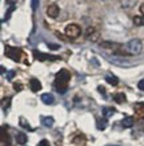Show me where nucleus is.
<instances>
[{
  "instance_id": "4be33fe9",
  "label": "nucleus",
  "mask_w": 144,
  "mask_h": 146,
  "mask_svg": "<svg viewBox=\"0 0 144 146\" xmlns=\"http://www.w3.org/2000/svg\"><path fill=\"white\" fill-rule=\"evenodd\" d=\"M37 146H49V142L47 139H41V141L37 143Z\"/></svg>"
},
{
  "instance_id": "1a4fd4ad",
  "label": "nucleus",
  "mask_w": 144,
  "mask_h": 146,
  "mask_svg": "<svg viewBox=\"0 0 144 146\" xmlns=\"http://www.w3.org/2000/svg\"><path fill=\"white\" fill-rule=\"evenodd\" d=\"M16 141H18V143H20V145H26L27 141H28V137H27V134H24V133H19L18 135H16Z\"/></svg>"
},
{
  "instance_id": "2eb2a0df",
  "label": "nucleus",
  "mask_w": 144,
  "mask_h": 146,
  "mask_svg": "<svg viewBox=\"0 0 144 146\" xmlns=\"http://www.w3.org/2000/svg\"><path fill=\"white\" fill-rule=\"evenodd\" d=\"M107 127V118L104 119H97V129L99 130H105Z\"/></svg>"
},
{
  "instance_id": "0eeeda50",
  "label": "nucleus",
  "mask_w": 144,
  "mask_h": 146,
  "mask_svg": "<svg viewBox=\"0 0 144 146\" xmlns=\"http://www.w3.org/2000/svg\"><path fill=\"white\" fill-rule=\"evenodd\" d=\"M30 86H31V90L34 91V93H37L40 89H41V83H40V80H37V79H31V82H30Z\"/></svg>"
},
{
  "instance_id": "f257e3e1",
  "label": "nucleus",
  "mask_w": 144,
  "mask_h": 146,
  "mask_svg": "<svg viewBox=\"0 0 144 146\" xmlns=\"http://www.w3.org/2000/svg\"><path fill=\"white\" fill-rule=\"evenodd\" d=\"M70 79H71V74L68 70H60L57 72L56 78H55V87H56L57 93H60V94L66 93Z\"/></svg>"
},
{
  "instance_id": "6ab92c4d",
  "label": "nucleus",
  "mask_w": 144,
  "mask_h": 146,
  "mask_svg": "<svg viewBox=\"0 0 144 146\" xmlns=\"http://www.w3.org/2000/svg\"><path fill=\"white\" fill-rule=\"evenodd\" d=\"M37 7H39V0H31V8L34 11H36Z\"/></svg>"
},
{
  "instance_id": "412c9836",
  "label": "nucleus",
  "mask_w": 144,
  "mask_h": 146,
  "mask_svg": "<svg viewBox=\"0 0 144 146\" xmlns=\"http://www.w3.org/2000/svg\"><path fill=\"white\" fill-rule=\"evenodd\" d=\"M15 74H16V72H15V71H13V70L8 71V72H7V79H8V80L13 79V76H15Z\"/></svg>"
},
{
  "instance_id": "cd10ccee",
  "label": "nucleus",
  "mask_w": 144,
  "mask_h": 146,
  "mask_svg": "<svg viewBox=\"0 0 144 146\" xmlns=\"http://www.w3.org/2000/svg\"><path fill=\"white\" fill-rule=\"evenodd\" d=\"M140 12L143 13V16H144V4H141V5H140Z\"/></svg>"
},
{
  "instance_id": "b1692460",
  "label": "nucleus",
  "mask_w": 144,
  "mask_h": 146,
  "mask_svg": "<svg viewBox=\"0 0 144 146\" xmlns=\"http://www.w3.org/2000/svg\"><path fill=\"white\" fill-rule=\"evenodd\" d=\"M137 87H139L141 91H144V79H141L139 83H137Z\"/></svg>"
},
{
  "instance_id": "dca6fc26",
  "label": "nucleus",
  "mask_w": 144,
  "mask_h": 146,
  "mask_svg": "<svg viewBox=\"0 0 144 146\" xmlns=\"http://www.w3.org/2000/svg\"><path fill=\"white\" fill-rule=\"evenodd\" d=\"M115 101L118 102V103H123V102H126V95H124V94H116V95H115Z\"/></svg>"
},
{
  "instance_id": "4468645a",
  "label": "nucleus",
  "mask_w": 144,
  "mask_h": 146,
  "mask_svg": "<svg viewBox=\"0 0 144 146\" xmlns=\"http://www.w3.org/2000/svg\"><path fill=\"white\" fill-rule=\"evenodd\" d=\"M114 113H115V109H111V107H104V109H103V115H104V118H107V119H108Z\"/></svg>"
},
{
  "instance_id": "bb28decb",
  "label": "nucleus",
  "mask_w": 144,
  "mask_h": 146,
  "mask_svg": "<svg viewBox=\"0 0 144 146\" xmlns=\"http://www.w3.org/2000/svg\"><path fill=\"white\" fill-rule=\"evenodd\" d=\"M97 90H99V91H100V93L103 94V95H105V90H104V87H101V86H99V89H97Z\"/></svg>"
},
{
  "instance_id": "393cba45",
  "label": "nucleus",
  "mask_w": 144,
  "mask_h": 146,
  "mask_svg": "<svg viewBox=\"0 0 144 146\" xmlns=\"http://www.w3.org/2000/svg\"><path fill=\"white\" fill-rule=\"evenodd\" d=\"M13 9H15V7L12 5V7H11V8H9L8 11H7V13H5V19H8V18H9V15H11V12H12Z\"/></svg>"
},
{
  "instance_id": "9b49d317",
  "label": "nucleus",
  "mask_w": 144,
  "mask_h": 146,
  "mask_svg": "<svg viewBox=\"0 0 144 146\" xmlns=\"http://www.w3.org/2000/svg\"><path fill=\"white\" fill-rule=\"evenodd\" d=\"M105 80H107L109 84H112V86H116V84L119 83V79L115 75H107L105 76Z\"/></svg>"
},
{
  "instance_id": "9d476101",
  "label": "nucleus",
  "mask_w": 144,
  "mask_h": 146,
  "mask_svg": "<svg viewBox=\"0 0 144 146\" xmlns=\"http://www.w3.org/2000/svg\"><path fill=\"white\" fill-rule=\"evenodd\" d=\"M122 125H123V127H132L133 118H132V117H126V118L122 121Z\"/></svg>"
},
{
  "instance_id": "f03ea898",
  "label": "nucleus",
  "mask_w": 144,
  "mask_h": 146,
  "mask_svg": "<svg viewBox=\"0 0 144 146\" xmlns=\"http://www.w3.org/2000/svg\"><path fill=\"white\" fill-rule=\"evenodd\" d=\"M143 50V44L139 39H132L126 44V52L130 55H137L141 52Z\"/></svg>"
},
{
  "instance_id": "7ed1b4c3",
  "label": "nucleus",
  "mask_w": 144,
  "mask_h": 146,
  "mask_svg": "<svg viewBox=\"0 0 144 146\" xmlns=\"http://www.w3.org/2000/svg\"><path fill=\"white\" fill-rule=\"evenodd\" d=\"M82 34V28L78 26V24H68L66 27V35L71 39H75L78 38L79 35Z\"/></svg>"
},
{
  "instance_id": "20e7f679",
  "label": "nucleus",
  "mask_w": 144,
  "mask_h": 146,
  "mask_svg": "<svg viewBox=\"0 0 144 146\" xmlns=\"http://www.w3.org/2000/svg\"><path fill=\"white\" fill-rule=\"evenodd\" d=\"M5 55L8 58H11L12 60H15V62H19L20 60V56L23 55L22 50L20 48H15V47H7L5 48Z\"/></svg>"
},
{
  "instance_id": "a878e982",
  "label": "nucleus",
  "mask_w": 144,
  "mask_h": 146,
  "mask_svg": "<svg viewBox=\"0 0 144 146\" xmlns=\"http://www.w3.org/2000/svg\"><path fill=\"white\" fill-rule=\"evenodd\" d=\"M13 87H15V90H18V91H20V90H22L23 89V86H22V84H20V83H15V84H13Z\"/></svg>"
},
{
  "instance_id": "ddd939ff",
  "label": "nucleus",
  "mask_w": 144,
  "mask_h": 146,
  "mask_svg": "<svg viewBox=\"0 0 144 146\" xmlns=\"http://www.w3.org/2000/svg\"><path fill=\"white\" fill-rule=\"evenodd\" d=\"M43 125L45 127H52L53 126V118L52 117H44L43 118Z\"/></svg>"
},
{
  "instance_id": "39448f33",
  "label": "nucleus",
  "mask_w": 144,
  "mask_h": 146,
  "mask_svg": "<svg viewBox=\"0 0 144 146\" xmlns=\"http://www.w3.org/2000/svg\"><path fill=\"white\" fill-rule=\"evenodd\" d=\"M34 56H35V59H37V60H41V62H44V60H56V59H59V56L47 55V54L39 52V51H34Z\"/></svg>"
},
{
  "instance_id": "6e6552de",
  "label": "nucleus",
  "mask_w": 144,
  "mask_h": 146,
  "mask_svg": "<svg viewBox=\"0 0 144 146\" xmlns=\"http://www.w3.org/2000/svg\"><path fill=\"white\" fill-rule=\"evenodd\" d=\"M41 101H43L45 105H52L55 99H53V95H52V94L45 93V94H43V95H41Z\"/></svg>"
},
{
  "instance_id": "f8f14e48",
  "label": "nucleus",
  "mask_w": 144,
  "mask_h": 146,
  "mask_svg": "<svg viewBox=\"0 0 144 146\" xmlns=\"http://www.w3.org/2000/svg\"><path fill=\"white\" fill-rule=\"evenodd\" d=\"M100 46L101 47H104V48H111V50H115V48H118V47H120L119 44H116V43H111V42H103Z\"/></svg>"
},
{
  "instance_id": "f3484780",
  "label": "nucleus",
  "mask_w": 144,
  "mask_h": 146,
  "mask_svg": "<svg viewBox=\"0 0 144 146\" xmlns=\"http://www.w3.org/2000/svg\"><path fill=\"white\" fill-rule=\"evenodd\" d=\"M133 23H135L136 26H143L144 24V16L141 18V16H135L133 18Z\"/></svg>"
},
{
  "instance_id": "423d86ee",
  "label": "nucleus",
  "mask_w": 144,
  "mask_h": 146,
  "mask_svg": "<svg viewBox=\"0 0 144 146\" xmlns=\"http://www.w3.org/2000/svg\"><path fill=\"white\" fill-rule=\"evenodd\" d=\"M59 12H60V9H59L57 4H49L47 7V15L49 16V18H52V19L57 18Z\"/></svg>"
},
{
  "instance_id": "a211bd4d",
  "label": "nucleus",
  "mask_w": 144,
  "mask_h": 146,
  "mask_svg": "<svg viewBox=\"0 0 144 146\" xmlns=\"http://www.w3.org/2000/svg\"><path fill=\"white\" fill-rule=\"evenodd\" d=\"M87 38L89 40H92V42H96V40H97V38H99V32H97V31H93L91 35L87 36Z\"/></svg>"
},
{
  "instance_id": "5701e85b",
  "label": "nucleus",
  "mask_w": 144,
  "mask_h": 146,
  "mask_svg": "<svg viewBox=\"0 0 144 146\" xmlns=\"http://www.w3.org/2000/svg\"><path fill=\"white\" fill-rule=\"evenodd\" d=\"M48 47H49L51 50H59V48H60V46H59V44H52V43H49V44H48Z\"/></svg>"
},
{
  "instance_id": "aec40b11",
  "label": "nucleus",
  "mask_w": 144,
  "mask_h": 146,
  "mask_svg": "<svg viewBox=\"0 0 144 146\" xmlns=\"http://www.w3.org/2000/svg\"><path fill=\"white\" fill-rule=\"evenodd\" d=\"M9 101H11V98H9V97L5 98V99H3V109H4V110L9 106Z\"/></svg>"
}]
</instances>
